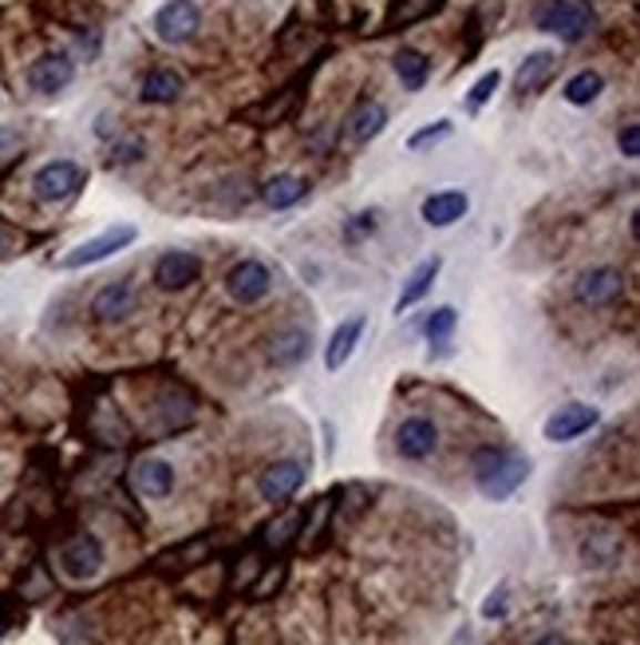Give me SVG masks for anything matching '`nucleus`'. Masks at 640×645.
Returning <instances> with one entry per match:
<instances>
[{"instance_id": "f257e3e1", "label": "nucleus", "mask_w": 640, "mask_h": 645, "mask_svg": "<svg viewBox=\"0 0 640 645\" xmlns=\"http://www.w3.org/2000/svg\"><path fill=\"white\" fill-rule=\"evenodd\" d=\"M470 472H475L478 491L487 500H510L530 480V455L518 452V447H478L475 460H470Z\"/></svg>"}, {"instance_id": "f03ea898", "label": "nucleus", "mask_w": 640, "mask_h": 645, "mask_svg": "<svg viewBox=\"0 0 640 645\" xmlns=\"http://www.w3.org/2000/svg\"><path fill=\"white\" fill-rule=\"evenodd\" d=\"M534 24L541 32H553L566 44H578V40H586L593 32L597 12L589 0H541L538 9H534Z\"/></svg>"}, {"instance_id": "7ed1b4c3", "label": "nucleus", "mask_w": 640, "mask_h": 645, "mask_svg": "<svg viewBox=\"0 0 640 645\" xmlns=\"http://www.w3.org/2000/svg\"><path fill=\"white\" fill-rule=\"evenodd\" d=\"M83 182H88V174H83L80 163H72V159H52L32 179V194L40 202H68L83 191Z\"/></svg>"}, {"instance_id": "20e7f679", "label": "nucleus", "mask_w": 640, "mask_h": 645, "mask_svg": "<svg viewBox=\"0 0 640 645\" xmlns=\"http://www.w3.org/2000/svg\"><path fill=\"white\" fill-rule=\"evenodd\" d=\"M139 230L135 226H108L103 234L88 238V242H80L72 250V254L60 258V270H83V265H95V262H108L111 254H119V250H126V245L135 242Z\"/></svg>"}, {"instance_id": "39448f33", "label": "nucleus", "mask_w": 640, "mask_h": 645, "mask_svg": "<svg viewBox=\"0 0 640 645\" xmlns=\"http://www.w3.org/2000/svg\"><path fill=\"white\" fill-rule=\"evenodd\" d=\"M55 563H60V571L68 578L88 582L103 571V543L95 535H72L55 551Z\"/></svg>"}, {"instance_id": "423d86ee", "label": "nucleus", "mask_w": 640, "mask_h": 645, "mask_svg": "<svg viewBox=\"0 0 640 645\" xmlns=\"http://www.w3.org/2000/svg\"><path fill=\"white\" fill-rule=\"evenodd\" d=\"M202 17L194 0H166L163 9L154 12V32L163 44H186V40L199 37Z\"/></svg>"}, {"instance_id": "0eeeda50", "label": "nucleus", "mask_w": 640, "mask_h": 645, "mask_svg": "<svg viewBox=\"0 0 640 645\" xmlns=\"http://www.w3.org/2000/svg\"><path fill=\"white\" fill-rule=\"evenodd\" d=\"M573 298L589 310H605L613 301L624 298V273L613 270V265H597V270H586L573 285Z\"/></svg>"}, {"instance_id": "6e6552de", "label": "nucleus", "mask_w": 640, "mask_h": 645, "mask_svg": "<svg viewBox=\"0 0 640 645\" xmlns=\"http://www.w3.org/2000/svg\"><path fill=\"white\" fill-rule=\"evenodd\" d=\"M301 95H305V80H293V83H285L281 91H273L270 100L245 108L242 119L245 123H253V128H277V123H285V119L297 115Z\"/></svg>"}, {"instance_id": "1a4fd4ad", "label": "nucleus", "mask_w": 640, "mask_h": 645, "mask_svg": "<svg viewBox=\"0 0 640 645\" xmlns=\"http://www.w3.org/2000/svg\"><path fill=\"white\" fill-rule=\"evenodd\" d=\"M270 290H273V273L257 258H245V262H237L226 273V293L237 305H257L262 298H270Z\"/></svg>"}, {"instance_id": "9d476101", "label": "nucleus", "mask_w": 640, "mask_h": 645, "mask_svg": "<svg viewBox=\"0 0 640 645\" xmlns=\"http://www.w3.org/2000/svg\"><path fill=\"white\" fill-rule=\"evenodd\" d=\"M75 80V60L68 52H44L28 68V88L40 95H60Z\"/></svg>"}, {"instance_id": "9b49d317", "label": "nucleus", "mask_w": 640, "mask_h": 645, "mask_svg": "<svg viewBox=\"0 0 640 645\" xmlns=\"http://www.w3.org/2000/svg\"><path fill=\"white\" fill-rule=\"evenodd\" d=\"M194 420V396L182 389H166L151 409V436H174Z\"/></svg>"}, {"instance_id": "f8f14e48", "label": "nucleus", "mask_w": 640, "mask_h": 645, "mask_svg": "<svg viewBox=\"0 0 640 645\" xmlns=\"http://www.w3.org/2000/svg\"><path fill=\"white\" fill-rule=\"evenodd\" d=\"M301 483H305V467H301L297 460H277V464H270L257 475V495H262L265 503H285L297 495Z\"/></svg>"}, {"instance_id": "ddd939ff", "label": "nucleus", "mask_w": 640, "mask_h": 645, "mask_svg": "<svg viewBox=\"0 0 640 645\" xmlns=\"http://www.w3.org/2000/svg\"><path fill=\"white\" fill-rule=\"evenodd\" d=\"M199 278H202V262L194 254H186V250H171V254H163L154 262V285L166 293L186 290V285H194Z\"/></svg>"}, {"instance_id": "4468645a", "label": "nucleus", "mask_w": 640, "mask_h": 645, "mask_svg": "<svg viewBox=\"0 0 640 645\" xmlns=\"http://www.w3.org/2000/svg\"><path fill=\"white\" fill-rule=\"evenodd\" d=\"M139 298H135V285L131 282H108L95 298H91V318L100 325H115V321H126L135 313Z\"/></svg>"}, {"instance_id": "2eb2a0df", "label": "nucleus", "mask_w": 640, "mask_h": 645, "mask_svg": "<svg viewBox=\"0 0 640 645\" xmlns=\"http://www.w3.org/2000/svg\"><path fill=\"white\" fill-rule=\"evenodd\" d=\"M589 427H597V409H589V404H566V409H558L546 420L541 436L550 440V444H569V440L586 436Z\"/></svg>"}, {"instance_id": "dca6fc26", "label": "nucleus", "mask_w": 640, "mask_h": 645, "mask_svg": "<svg viewBox=\"0 0 640 645\" xmlns=\"http://www.w3.org/2000/svg\"><path fill=\"white\" fill-rule=\"evenodd\" d=\"M396 447L404 460H412V464L435 455V447H439V427H435V420H427V416L404 420L396 432Z\"/></svg>"}, {"instance_id": "f3484780", "label": "nucleus", "mask_w": 640, "mask_h": 645, "mask_svg": "<svg viewBox=\"0 0 640 645\" xmlns=\"http://www.w3.org/2000/svg\"><path fill=\"white\" fill-rule=\"evenodd\" d=\"M131 491L143 500H166L174 491V467L166 460H139L131 467Z\"/></svg>"}, {"instance_id": "a211bd4d", "label": "nucleus", "mask_w": 640, "mask_h": 645, "mask_svg": "<svg viewBox=\"0 0 640 645\" xmlns=\"http://www.w3.org/2000/svg\"><path fill=\"white\" fill-rule=\"evenodd\" d=\"M364 329H368V318H364V313H356V318L341 321V325L333 329V336H328V349H325V369H328V373H336V369H344V364H348V356L356 353V345H360Z\"/></svg>"}, {"instance_id": "6ab92c4d", "label": "nucleus", "mask_w": 640, "mask_h": 645, "mask_svg": "<svg viewBox=\"0 0 640 645\" xmlns=\"http://www.w3.org/2000/svg\"><path fill=\"white\" fill-rule=\"evenodd\" d=\"M467 210H470V199L463 191H435V194H427L424 199V210H419V214H424L427 226L443 230V226H455Z\"/></svg>"}, {"instance_id": "aec40b11", "label": "nucleus", "mask_w": 640, "mask_h": 645, "mask_svg": "<svg viewBox=\"0 0 640 645\" xmlns=\"http://www.w3.org/2000/svg\"><path fill=\"white\" fill-rule=\"evenodd\" d=\"M447 0H392L388 17H384V28L379 32H404L412 24H424V20L439 17Z\"/></svg>"}, {"instance_id": "412c9836", "label": "nucleus", "mask_w": 640, "mask_h": 645, "mask_svg": "<svg viewBox=\"0 0 640 645\" xmlns=\"http://www.w3.org/2000/svg\"><path fill=\"white\" fill-rule=\"evenodd\" d=\"M308 349H313L308 345V329H297V325L277 329L270 341V361L277 364V369H297L308 356Z\"/></svg>"}, {"instance_id": "4be33fe9", "label": "nucleus", "mask_w": 640, "mask_h": 645, "mask_svg": "<svg viewBox=\"0 0 640 645\" xmlns=\"http://www.w3.org/2000/svg\"><path fill=\"white\" fill-rule=\"evenodd\" d=\"M344 123H348V135L356 139V143H372L379 131L388 128V108L376 103V100H360L356 108H352V115L344 119Z\"/></svg>"}, {"instance_id": "5701e85b", "label": "nucleus", "mask_w": 640, "mask_h": 645, "mask_svg": "<svg viewBox=\"0 0 640 645\" xmlns=\"http://www.w3.org/2000/svg\"><path fill=\"white\" fill-rule=\"evenodd\" d=\"M439 270H443V258L439 254L424 258V262L415 265L412 278H407V285H404V293H399V301H396V313H407L412 305H419V301H424L427 293H431V285H435V278H439Z\"/></svg>"}, {"instance_id": "b1692460", "label": "nucleus", "mask_w": 640, "mask_h": 645, "mask_svg": "<svg viewBox=\"0 0 640 645\" xmlns=\"http://www.w3.org/2000/svg\"><path fill=\"white\" fill-rule=\"evenodd\" d=\"M182 75L171 72V68H154V72H146L143 88H139V100L143 103H154V108H166V103H179L182 95Z\"/></svg>"}, {"instance_id": "393cba45", "label": "nucleus", "mask_w": 640, "mask_h": 645, "mask_svg": "<svg viewBox=\"0 0 640 645\" xmlns=\"http://www.w3.org/2000/svg\"><path fill=\"white\" fill-rule=\"evenodd\" d=\"M301 531H305V511H285V515H277L273 523L262 527V546L273 551V555H281V551H289L297 543Z\"/></svg>"}, {"instance_id": "a878e982", "label": "nucleus", "mask_w": 640, "mask_h": 645, "mask_svg": "<svg viewBox=\"0 0 640 645\" xmlns=\"http://www.w3.org/2000/svg\"><path fill=\"white\" fill-rule=\"evenodd\" d=\"M262 199L273 210H289L301 199H308V179H301V174H273L262 187Z\"/></svg>"}, {"instance_id": "bb28decb", "label": "nucleus", "mask_w": 640, "mask_h": 645, "mask_svg": "<svg viewBox=\"0 0 640 645\" xmlns=\"http://www.w3.org/2000/svg\"><path fill=\"white\" fill-rule=\"evenodd\" d=\"M553 68H558V56L553 52H546V48H541V52H530L526 56V64L515 72V88L522 91V95H530V91H538L541 83L550 80Z\"/></svg>"}, {"instance_id": "cd10ccee", "label": "nucleus", "mask_w": 640, "mask_h": 645, "mask_svg": "<svg viewBox=\"0 0 640 645\" xmlns=\"http://www.w3.org/2000/svg\"><path fill=\"white\" fill-rule=\"evenodd\" d=\"M392 68H396L399 83H404L407 91H419L427 83V72H431V64H427L424 52H415V48H399L396 56H392Z\"/></svg>"}, {"instance_id": "c85d7f7f", "label": "nucleus", "mask_w": 640, "mask_h": 645, "mask_svg": "<svg viewBox=\"0 0 640 645\" xmlns=\"http://www.w3.org/2000/svg\"><path fill=\"white\" fill-rule=\"evenodd\" d=\"M605 91V80H601V72H578L573 80L561 88V95H566V103H573V108H586V103H593L597 95Z\"/></svg>"}, {"instance_id": "c756f323", "label": "nucleus", "mask_w": 640, "mask_h": 645, "mask_svg": "<svg viewBox=\"0 0 640 645\" xmlns=\"http://www.w3.org/2000/svg\"><path fill=\"white\" fill-rule=\"evenodd\" d=\"M581 558H586L589 566H613L617 558H621V538H617V535L586 538V546H581Z\"/></svg>"}, {"instance_id": "7c9ffc66", "label": "nucleus", "mask_w": 640, "mask_h": 645, "mask_svg": "<svg viewBox=\"0 0 640 645\" xmlns=\"http://www.w3.org/2000/svg\"><path fill=\"white\" fill-rule=\"evenodd\" d=\"M455 325H459V313H455L451 305H439V310L427 318L424 333H427V341H431V345H447V336L455 333Z\"/></svg>"}, {"instance_id": "2f4dec72", "label": "nucleus", "mask_w": 640, "mask_h": 645, "mask_svg": "<svg viewBox=\"0 0 640 645\" xmlns=\"http://www.w3.org/2000/svg\"><path fill=\"white\" fill-rule=\"evenodd\" d=\"M52 578H48V571L44 566H28V578H20V598L24 602H44V598H52Z\"/></svg>"}, {"instance_id": "473e14b6", "label": "nucleus", "mask_w": 640, "mask_h": 645, "mask_svg": "<svg viewBox=\"0 0 640 645\" xmlns=\"http://www.w3.org/2000/svg\"><path fill=\"white\" fill-rule=\"evenodd\" d=\"M143 155H146V143L135 135V139H123V143L111 147V159H108V163L111 167H126V163H139Z\"/></svg>"}, {"instance_id": "72a5a7b5", "label": "nucleus", "mask_w": 640, "mask_h": 645, "mask_svg": "<svg viewBox=\"0 0 640 645\" xmlns=\"http://www.w3.org/2000/svg\"><path fill=\"white\" fill-rule=\"evenodd\" d=\"M498 83H502V72H498V68H495V72H487V75H482V80L475 83V88H470V95H467V108H470V111H478V108H482V103H487L490 95H495V91H498Z\"/></svg>"}, {"instance_id": "f704fd0d", "label": "nucleus", "mask_w": 640, "mask_h": 645, "mask_svg": "<svg viewBox=\"0 0 640 645\" xmlns=\"http://www.w3.org/2000/svg\"><path fill=\"white\" fill-rule=\"evenodd\" d=\"M451 135V119H439L435 128H424V131H415L412 135V151H424V147H435V143H443V139Z\"/></svg>"}, {"instance_id": "c9c22d12", "label": "nucleus", "mask_w": 640, "mask_h": 645, "mask_svg": "<svg viewBox=\"0 0 640 645\" xmlns=\"http://www.w3.org/2000/svg\"><path fill=\"white\" fill-rule=\"evenodd\" d=\"M17 254H24V234L0 219V262H9V258H17Z\"/></svg>"}, {"instance_id": "e433bc0d", "label": "nucleus", "mask_w": 640, "mask_h": 645, "mask_svg": "<svg viewBox=\"0 0 640 645\" xmlns=\"http://www.w3.org/2000/svg\"><path fill=\"white\" fill-rule=\"evenodd\" d=\"M617 147H621L624 159H640V123H624L621 135H617Z\"/></svg>"}, {"instance_id": "4c0bfd02", "label": "nucleus", "mask_w": 640, "mask_h": 645, "mask_svg": "<svg viewBox=\"0 0 640 645\" xmlns=\"http://www.w3.org/2000/svg\"><path fill=\"white\" fill-rule=\"evenodd\" d=\"M24 151V131L0 128V159H17Z\"/></svg>"}, {"instance_id": "58836bf2", "label": "nucleus", "mask_w": 640, "mask_h": 645, "mask_svg": "<svg viewBox=\"0 0 640 645\" xmlns=\"http://www.w3.org/2000/svg\"><path fill=\"white\" fill-rule=\"evenodd\" d=\"M482 618H506V586L490 591V598L482 602Z\"/></svg>"}, {"instance_id": "ea45409f", "label": "nucleus", "mask_w": 640, "mask_h": 645, "mask_svg": "<svg viewBox=\"0 0 640 645\" xmlns=\"http://www.w3.org/2000/svg\"><path fill=\"white\" fill-rule=\"evenodd\" d=\"M17 622H20V609H17V606H12V602H9V598H0V637L9 634V629H12V626H17Z\"/></svg>"}, {"instance_id": "a19ab883", "label": "nucleus", "mask_w": 640, "mask_h": 645, "mask_svg": "<svg viewBox=\"0 0 640 645\" xmlns=\"http://www.w3.org/2000/svg\"><path fill=\"white\" fill-rule=\"evenodd\" d=\"M372 230H376V214H356V222L348 226V238L356 242V238L372 234Z\"/></svg>"}]
</instances>
